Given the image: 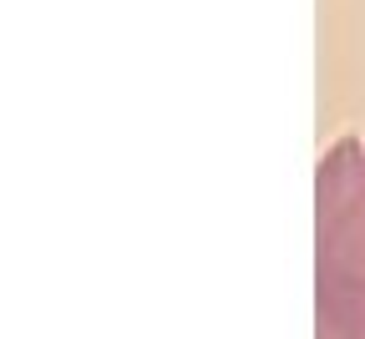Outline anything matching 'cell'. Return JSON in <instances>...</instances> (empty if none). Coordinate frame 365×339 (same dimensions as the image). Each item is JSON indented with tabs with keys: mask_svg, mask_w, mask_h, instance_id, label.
I'll return each instance as SVG.
<instances>
[{
	"mask_svg": "<svg viewBox=\"0 0 365 339\" xmlns=\"http://www.w3.org/2000/svg\"><path fill=\"white\" fill-rule=\"evenodd\" d=\"M314 339H365V137H340L314 172Z\"/></svg>",
	"mask_w": 365,
	"mask_h": 339,
	"instance_id": "cell-1",
	"label": "cell"
}]
</instances>
